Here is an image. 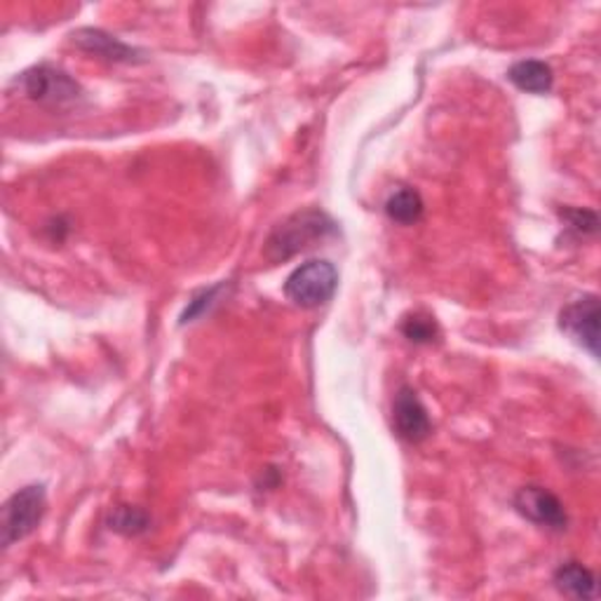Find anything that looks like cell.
<instances>
[{"mask_svg": "<svg viewBox=\"0 0 601 601\" xmlns=\"http://www.w3.org/2000/svg\"><path fill=\"white\" fill-rule=\"evenodd\" d=\"M336 231V223L320 209H304L284 219L273 228V233L266 240V259L280 264L287 261L298 252L315 247V242H322Z\"/></svg>", "mask_w": 601, "mask_h": 601, "instance_id": "cell-1", "label": "cell"}, {"mask_svg": "<svg viewBox=\"0 0 601 601\" xmlns=\"http://www.w3.org/2000/svg\"><path fill=\"white\" fill-rule=\"evenodd\" d=\"M338 287V273L334 264L312 259L300 264L284 282V294L298 308H320L332 300Z\"/></svg>", "mask_w": 601, "mask_h": 601, "instance_id": "cell-2", "label": "cell"}, {"mask_svg": "<svg viewBox=\"0 0 601 601\" xmlns=\"http://www.w3.org/2000/svg\"><path fill=\"white\" fill-rule=\"evenodd\" d=\"M20 92L38 102L42 106H68L76 104L82 97L80 85L71 78L66 71L54 68L50 64H40L24 71V74L14 80Z\"/></svg>", "mask_w": 601, "mask_h": 601, "instance_id": "cell-3", "label": "cell"}, {"mask_svg": "<svg viewBox=\"0 0 601 601\" xmlns=\"http://www.w3.org/2000/svg\"><path fill=\"white\" fill-rule=\"evenodd\" d=\"M48 508V494L42 484H28L12 494L3 508V548L31 536Z\"/></svg>", "mask_w": 601, "mask_h": 601, "instance_id": "cell-4", "label": "cell"}, {"mask_svg": "<svg viewBox=\"0 0 601 601\" xmlns=\"http://www.w3.org/2000/svg\"><path fill=\"white\" fill-rule=\"evenodd\" d=\"M560 327L592 357L599 355V298L594 294L568 304L560 312Z\"/></svg>", "mask_w": 601, "mask_h": 601, "instance_id": "cell-5", "label": "cell"}, {"mask_svg": "<svg viewBox=\"0 0 601 601\" xmlns=\"http://www.w3.org/2000/svg\"><path fill=\"white\" fill-rule=\"evenodd\" d=\"M514 508L528 522L552 528V532H564L568 524L562 500L552 491L542 489V486H524V489H520L517 496H514Z\"/></svg>", "mask_w": 601, "mask_h": 601, "instance_id": "cell-6", "label": "cell"}, {"mask_svg": "<svg viewBox=\"0 0 601 601\" xmlns=\"http://www.w3.org/2000/svg\"><path fill=\"white\" fill-rule=\"evenodd\" d=\"M393 425H395V433L402 439L411 442V445L423 442L433 431L431 417H427L423 402L417 393L407 388V385L395 395Z\"/></svg>", "mask_w": 601, "mask_h": 601, "instance_id": "cell-7", "label": "cell"}, {"mask_svg": "<svg viewBox=\"0 0 601 601\" xmlns=\"http://www.w3.org/2000/svg\"><path fill=\"white\" fill-rule=\"evenodd\" d=\"M71 40H74L76 48L99 56V60L116 64L139 62V50L125 46L123 40H118L116 36H108L102 28H78V31L71 36Z\"/></svg>", "mask_w": 601, "mask_h": 601, "instance_id": "cell-8", "label": "cell"}, {"mask_svg": "<svg viewBox=\"0 0 601 601\" xmlns=\"http://www.w3.org/2000/svg\"><path fill=\"white\" fill-rule=\"evenodd\" d=\"M508 80L514 88L528 92V94H548L552 90V68L546 62L538 60H524L512 64L508 71Z\"/></svg>", "mask_w": 601, "mask_h": 601, "instance_id": "cell-9", "label": "cell"}, {"mask_svg": "<svg viewBox=\"0 0 601 601\" xmlns=\"http://www.w3.org/2000/svg\"><path fill=\"white\" fill-rule=\"evenodd\" d=\"M557 590L574 599H594L597 597V578L590 568L578 562L562 564L554 571Z\"/></svg>", "mask_w": 601, "mask_h": 601, "instance_id": "cell-10", "label": "cell"}, {"mask_svg": "<svg viewBox=\"0 0 601 601\" xmlns=\"http://www.w3.org/2000/svg\"><path fill=\"white\" fill-rule=\"evenodd\" d=\"M385 214L402 226H413L421 217H423V197L419 195V191L407 189H397L391 193V197L385 200Z\"/></svg>", "mask_w": 601, "mask_h": 601, "instance_id": "cell-11", "label": "cell"}, {"mask_svg": "<svg viewBox=\"0 0 601 601\" xmlns=\"http://www.w3.org/2000/svg\"><path fill=\"white\" fill-rule=\"evenodd\" d=\"M108 524H111L113 532H118L123 536H139V534L146 532L151 520H149V514L144 510H141V508L120 506V508L113 510Z\"/></svg>", "mask_w": 601, "mask_h": 601, "instance_id": "cell-12", "label": "cell"}, {"mask_svg": "<svg viewBox=\"0 0 601 601\" xmlns=\"http://www.w3.org/2000/svg\"><path fill=\"white\" fill-rule=\"evenodd\" d=\"M402 332L413 343H431L437 336V324L433 318H425V315H411L402 322Z\"/></svg>", "mask_w": 601, "mask_h": 601, "instance_id": "cell-13", "label": "cell"}, {"mask_svg": "<svg viewBox=\"0 0 601 601\" xmlns=\"http://www.w3.org/2000/svg\"><path fill=\"white\" fill-rule=\"evenodd\" d=\"M562 217L566 219L571 231H576L578 235H585V233H594L597 226H599V219L594 212H588V209H566Z\"/></svg>", "mask_w": 601, "mask_h": 601, "instance_id": "cell-14", "label": "cell"}, {"mask_svg": "<svg viewBox=\"0 0 601 601\" xmlns=\"http://www.w3.org/2000/svg\"><path fill=\"white\" fill-rule=\"evenodd\" d=\"M219 292H221V287H212V290H205L200 296H195L189 304V308L183 310L181 322L186 324V322H193L195 318H200V315H203L214 304V298H217Z\"/></svg>", "mask_w": 601, "mask_h": 601, "instance_id": "cell-15", "label": "cell"}]
</instances>
